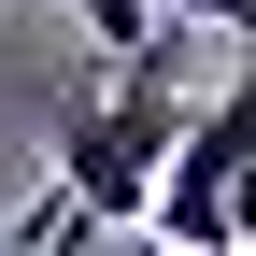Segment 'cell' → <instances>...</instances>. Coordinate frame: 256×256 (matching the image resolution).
I'll return each mask as SVG.
<instances>
[{"mask_svg":"<svg viewBox=\"0 0 256 256\" xmlns=\"http://www.w3.org/2000/svg\"><path fill=\"white\" fill-rule=\"evenodd\" d=\"M185 28H242V57H256V0H171Z\"/></svg>","mask_w":256,"mask_h":256,"instance_id":"cell-3","label":"cell"},{"mask_svg":"<svg viewBox=\"0 0 256 256\" xmlns=\"http://www.w3.org/2000/svg\"><path fill=\"white\" fill-rule=\"evenodd\" d=\"M171 43H185V14H171ZM171 43L114 57V86H57V185L86 200V228H128V214H156V185H171V142H185Z\"/></svg>","mask_w":256,"mask_h":256,"instance_id":"cell-1","label":"cell"},{"mask_svg":"<svg viewBox=\"0 0 256 256\" xmlns=\"http://www.w3.org/2000/svg\"><path fill=\"white\" fill-rule=\"evenodd\" d=\"M72 256H86V242H72Z\"/></svg>","mask_w":256,"mask_h":256,"instance_id":"cell-6","label":"cell"},{"mask_svg":"<svg viewBox=\"0 0 256 256\" xmlns=\"http://www.w3.org/2000/svg\"><path fill=\"white\" fill-rule=\"evenodd\" d=\"M72 14H86V43H100V57H142L171 0H72Z\"/></svg>","mask_w":256,"mask_h":256,"instance_id":"cell-2","label":"cell"},{"mask_svg":"<svg viewBox=\"0 0 256 256\" xmlns=\"http://www.w3.org/2000/svg\"><path fill=\"white\" fill-rule=\"evenodd\" d=\"M228 228H242V256H256V156H242V185H228Z\"/></svg>","mask_w":256,"mask_h":256,"instance_id":"cell-4","label":"cell"},{"mask_svg":"<svg viewBox=\"0 0 256 256\" xmlns=\"http://www.w3.org/2000/svg\"><path fill=\"white\" fill-rule=\"evenodd\" d=\"M114 256H185V242H114Z\"/></svg>","mask_w":256,"mask_h":256,"instance_id":"cell-5","label":"cell"}]
</instances>
